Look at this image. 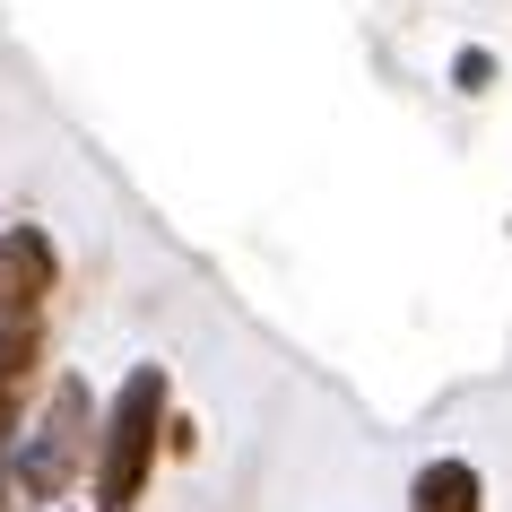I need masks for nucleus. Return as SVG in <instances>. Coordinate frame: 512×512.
I'll list each match as a JSON object with an SVG mask.
<instances>
[{"label":"nucleus","mask_w":512,"mask_h":512,"mask_svg":"<svg viewBox=\"0 0 512 512\" xmlns=\"http://www.w3.org/2000/svg\"><path fill=\"white\" fill-rule=\"evenodd\" d=\"M61 287V243L44 226H0V322H44Z\"/></svg>","instance_id":"3"},{"label":"nucleus","mask_w":512,"mask_h":512,"mask_svg":"<svg viewBox=\"0 0 512 512\" xmlns=\"http://www.w3.org/2000/svg\"><path fill=\"white\" fill-rule=\"evenodd\" d=\"M44 374V322H0V452H9V426H18V400Z\"/></svg>","instance_id":"5"},{"label":"nucleus","mask_w":512,"mask_h":512,"mask_svg":"<svg viewBox=\"0 0 512 512\" xmlns=\"http://www.w3.org/2000/svg\"><path fill=\"white\" fill-rule=\"evenodd\" d=\"M165 426H174V382H165V365H131L122 391L105 400V426H96V512H131L148 495Z\"/></svg>","instance_id":"1"},{"label":"nucleus","mask_w":512,"mask_h":512,"mask_svg":"<svg viewBox=\"0 0 512 512\" xmlns=\"http://www.w3.org/2000/svg\"><path fill=\"white\" fill-rule=\"evenodd\" d=\"M452 87H460V96H486V87H495V53H486V44L452 53Z\"/></svg>","instance_id":"6"},{"label":"nucleus","mask_w":512,"mask_h":512,"mask_svg":"<svg viewBox=\"0 0 512 512\" xmlns=\"http://www.w3.org/2000/svg\"><path fill=\"white\" fill-rule=\"evenodd\" d=\"M96 426H105V408L87 391L79 374H53L44 408H35V426L18 434V452H9V486L27 495V504H61L79 469H96Z\"/></svg>","instance_id":"2"},{"label":"nucleus","mask_w":512,"mask_h":512,"mask_svg":"<svg viewBox=\"0 0 512 512\" xmlns=\"http://www.w3.org/2000/svg\"><path fill=\"white\" fill-rule=\"evenodd\" d=\"M408 512H486V469L460 452H434L408 478Z\"/></svg>","instance_id":"4"}]
</instances>
